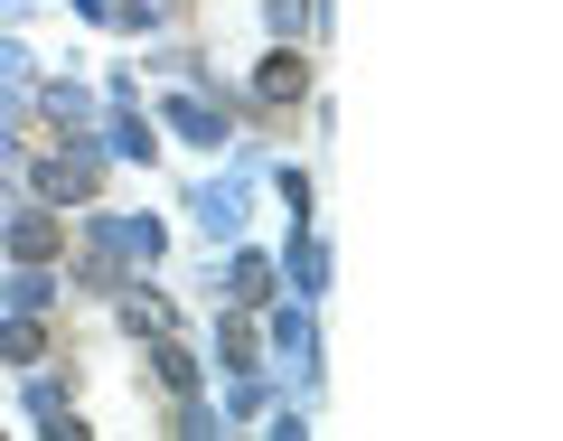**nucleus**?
Masks as SVG:
<instances>
[{
	"label": "nucleus",
	"instance_id": "nucleus-1",
	"mask_svg": "<svg viewBox=\"0 0 563 441\" xmlns=\"http://www.w3.org/2000/svg\"><path fill=\"white\" fill-rule=\"evenodd\" d=\"M38 188L47 198H85L95 188V161H38Z\"/></svg>",
	"mask_w": 563,
	"mask_h": 441
},
{
	"label": "nucleus",
	"instance_id": "nucleus-2",
	"mask_svg": "<svg viewBox=\"0 0 563 441\" xmlns=\"http://www.w3.org/2000/svg\"><path fill=\"white\" fill-rule=\"evenodd\" d=\"M122 329H141V339H161V329H169V310L151 301V291H132V301H122Z\"/></svg>",
	"mask_w": 563,
	"mask_h": 441
},
{
	"label": "nucleus",
	"instance_id": "nucleus-3",
	"mask_svg": "<svg viewBox=\"0 0 563 441\" xmlns=\"http://www.w3.org/2000/svg\"><path fill=\"white\" fill-rule=\"evenodd\" d=\"M263 95H273V103H291V95H301V66H291V57H273V66H263Z\"/></svg>",
	"mask_w": 563,
	"mask_h": 441
}]
</instances>
